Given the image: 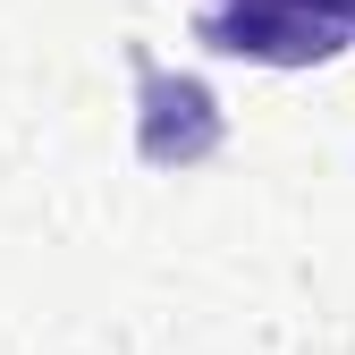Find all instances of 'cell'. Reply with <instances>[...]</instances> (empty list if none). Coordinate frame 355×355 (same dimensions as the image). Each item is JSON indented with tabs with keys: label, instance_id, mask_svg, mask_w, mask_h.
I'll return each instance as SVG.
<instances>
[{
	"label": "cell",
	"instance_id": "1",
	"mask_svg": "<svg viewBox=\"0 0 355 355\" xmlns=\"http://www.w3.org/2000/svg\"><path fill=\"white\" fill-rule=\"evenodd\" d=\"M195 42L254 68H322L355 34H338L313 0H195Z\"/></svg>",
	"mask_w": 355,
	"mask_h": 355
},
{
	"label": "cell",
	"instance_id": "2",
	"mask_svg": "<svg viewBox=\"0 0 355 355\" xmlns=\"http://www.w3.org/2000/svg\"><path fill=\"white\" fill-rule=\"evenodd\" d=\"M220 144H229L220 94L203 76H169V68H153V51H136V153H144V169H203Z\"/></svg>",
	"mask_w": 355,
	"mask_h": 355
},
{
	"label": "cell",
	"instance_id": "3",
	"mask_svg": "<svg viewBox=\"0 0 355 355\" xmlns=\"http://www.w3.org/2000/svg\"><path fill=\"white\" fill-rule=\"evenodd\" d=\"M313 9H322V17H330L338 34H355V0H313Z\"/></svg>",
	"mask_w": 355,
	"mask_h": 355
}]
</instances>
